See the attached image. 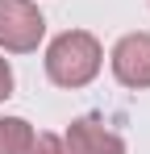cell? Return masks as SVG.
Returning a JSON list of instances; mask_svg holds the SVG:
<instances>
[{"instance_id":"3957f363","label":"cell","mask_w":150,"mask_h":154,"mask_svg":"<svg viewBox=\"0 0 150 154\" xmlns=\"http://www.w3.org/2000/svg\"><path fill=\"white\" fill-rule=\"evenodd\" d=\"M113 75L125 88H150V33H125L113 46Z\"/></svg>"},{"instance_id":"277c9868","label":"cell","mask_w":150,"mask_h":154,"mask_svg":"<svg viewBox=\"0 0 150 154\" xmlns=\"http://www.w3.org/2000/svg\"><path fill=\"white\" fill-rule=\"evenodd\" d=\"M67 150L71 154H125V142L104 129L96 117H79L67 125Z\"/></svg>"},{"instance_id":"8992f818","label":"cell","mask_w":150,"mask_h":154,"mask_svg":"<svg viewBox=\"0 0 150 154\" xmlns=\"http://www.w3.org/2000/svg\"><path fill=\"white\" fill-rule=\"evenodd\" d=\"M25 154H71V150H67V142H63V137L42 133V137H33V146H29Z\"/></svg>"},{"instance_id":"7a4b0ae2","label":"cell","mask_w":150,"mask_h":154,"mask_svg":"<svg viewBox=\"0 0 150 154\" xmlns=\"http://www.w3.org/2000/svg\"><path fill=\"white\" fill-rule=\"evenodd\" d=\"M46 33V17L38 13V4L29 0H0V46L13 54L38 50Z\"/></svg>"},{"instance_id":"52a82bcc","label":"cell","mask_w":150,"mask_h":154,"mask_svg":"<svg viewBox=\"0 0 150 154\" xmlns=\"http://www.w3.org/2000/svg\"><path fill=\"white\" fill-rule=\"evenodd\" d=\"M13 96V67H8V58H0V100H8Z\"/></svg>"},{"instance_id":"5b68a950","label":"cell","mask_w":150,"mask_h":154,"mask_svg":"<svg viewBox=\"0 0 150 154\" xmlns=\"http://www.w3.org/2000/svg\"><path fill=\"white\" fill-rule=\"evenodd\" d=\"M33 146V129L21 117H0V154H25Z\"/></svg>"},{"instance_id":"6da1fadb","label":"cell","mask_w":150,"mask_h":154,"mask_svg":"<svg viewBox=\"0 0 150 154\" xmlns=\"http://www.w3.org/2000/svg\"><path fill=\"white\" fill-rule=\"evenodd\" d=\"M100 58H104V50H100V42L92 33L67 29V33H58L50 42V50H46V75L58 88H83V83L96 79Z\"/></svg>"}]
</instances>
